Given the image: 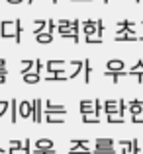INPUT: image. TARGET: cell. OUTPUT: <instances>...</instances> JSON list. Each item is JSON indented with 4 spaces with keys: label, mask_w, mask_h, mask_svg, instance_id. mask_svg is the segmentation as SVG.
<instances>
[{
    "label": "cell",
    "mask_w": 143,
    "mask_h": 154,
    "mask_svg": "<svg viewBox=\"0 0 143 154\" xmlns=\"http://www.w3.org/2000/svg\"><path fill=\"white\" fill-rule=\"evenodd\" d=\"M0 35L4 39L16 37V20L14 22H0Z\"/></svg>",
    "instance_id": "cell-1"
},
{
    "label": "cell",
    "mask_w": 143,
    "mask_h": 154,
    "mask_svg": "<svg viewBox=\"0 0 143 154\" xmlns=\"http://www.w3.org/2000/svg\"><path fill=\"white\" fill-rule=\"evenodd\" d=\"M31 119H34V123H41V115H43V100H34L31 102Z\"/></svg>",
    "instance_id": "cell-2"
},
{
    "label": "cell",
    "mask_w": 143,
    "mask_h": 154,
    "mask_svg": "<svg viewBox=\"0 0 143 154\" xmlns=\"http://www.w3.org/2000/svg\"><path fill=\"white\" fill-rule=\"evenodd\" d=\"M59 35L61 37H67V39H73L75 43H79V33L76 31H73V27L71 26H59Z\"/></svg>",
    "instance_id": "cell-3"
},
{
    "label": "cell",
    "mask_w": 143,
    "mask_h": 154,
    "mask_svg": "<svg viewBox=\"0 0 143 154\" xmlns=\"http://www.w3.org/2000/svg\"><path fill=\"white\" fill-rule=\"evenodd\" d=\"M80 26H83L84 37H92V35H96V22H94V20H86V22H80Z\"/></svg>",
    "instance_id": "cell-4"
},
{
    "label": "cell",
    "mask_w": 143,
    "mask_h": 154,
    "mask_svg": "<svg viewBox=\"0 0 143 154\" xmlns=\"http://www.w3.org/2000/svg\"><path fill=\"white\" fill-rule=\"evenodd\" d=\"M63 66H65V60L63 59H49L47 60V72L51 74V72H57V70H63Z\"/></svg>",
    "instance_id": "cell-5"
},
{
    "label": "cell",
    "mask_w": 143,
    "mask_h": 154,
    "mask_svg": "<svg viewBox=\"0 0 143 154\" xmlns=\"http://www.w3.org/2000/svg\"><path fill=\"white\" fill-rule=\"evenodd\" d=\"M31 102H18V115H22V117H31Z\"/></svg>",
    "instance_id": "cell-6"
},
{
    "label": "cell",
    "mask_w": 143,
    "mask_h": 154,
    "mask_svg": "<svg viewBox=\"0 0 143 154\" xmlns=\"http://www.w3.org/2000/svg\"><path fill=\"white\" fill-rule=\"evenodd\" d=\"M43 109L49 111V113H61V115H65V113H67L65 105H55L53 102H43Z\"/></svg>",
    "instance_id": "cell-7"
},
{
    "label": "cell",
    "mask_w": 143,
    "mask_h": 154,
    "mask_svg": "<svg viewBox=\"0 0 143 154\" xmlns=\"http://www.w3.org/2000/svg\"><path fill=\"white\" fill-rule=\"evenodd\" d=\"M124 66H125L124 59H110L106 63V70H124Z\"/></svg>",
    "instance_id": "cell-8"
},
{
    "label": "cell",
    "mask_w": 143,
    "mask_h": 154,
    "mask_svg": "<svg viewBox=\"0 0 143 154\" xmlns=\"http://www.w3.org/2000/svg\"><path fill=\"white\" fill-rule=\"evenodd\" d=\"M83 64H84V60H80V59H75V60H71V66H73V72L71 74H67L69 78H75L76 74H80V72H83Z\"/></svg>",
    "instance_id": "cell-9"
},
{
    "label": "cell",
    "mask_w": 143,
    "mask_h": 154,
    "mask_svg": "<svg viewBox=\"0 0 143 154\" xmlns=\"http://www.w3.org/2000/svg\"><path fill=\"white\" fill-rule=\"evenodd\" d=\"M128 109H129V115H139L143 109V102L141 100H133V102L128 103Z\"/></svg>",
    "instance_id": "cell-10"
},
{
    "label": "cell",
    "mask_w": 143,
    "mask_h": 154,
    "mask_svg": "<svg viewBox=\"0 0 143 154\" xmlns=\"http://www.w3.org/2000/svg\"><path fill=\"white\" fill-rule=\"evenodd\" d=\"M45 80L47 82H63V80H69V76L65 74V70H57V72H51Z\"/></svg>",
    "instance_id": "cell-11"
},
{
    "label": "cell",
    "mask_w": 143,
    "mask_h": 154,
    "mask_svg": "<svg viewBox=\"0 0 143 154\" xmlns=\"http://www.w3.org/2000/svg\"><path fill=\"white\" fill-rule=\"evenodd\" d=\"M24 76V82H26V84H37L39 82V80H41V76H39V72H26V74H22Z\"/></svg>",
    "instance_id": "cell-12"
},
{
    "label": "cell",
    "mask_w": 143,
    "mask_h": 154,
    "mask_svg": "<svg viewBox=\"0 0 143 154\" xmlns=\"http://www.w3.org/2000/svg\"><path fill=\"white\" fill-rule=\"evenodd\" d=\"M79 109H80V113H94V102H90V100H80Z\"/></svg>",
    "instance_id": "cell-13"
},
{
    "label": "cell",
    "mask_w": 143,
    "mask_h": 154,
    "mask_svg": "<svg viewBox=\"0 0 143 154\" xmlns=\"http://www.w3.org/2000/svg\"><path fill=\"white\" fill-rule=\"evenodd\" d=\"M104 76H108L114 84H118V80H120L122 76H128V72H125V70H106Z\"/></svg>",
    "instance_id": "cell-14"
},
{
    "label": "cell",
    "mask_w": 143,
    "mask_h": 154,
    "mask_svg": "<svg viewBox=\"0 0 143 154\" xmlns=\"http://www.w3.org/2000/svg\"><path fill=\"white\" fill-rule=\"evenodd\" d=\"M116 41H137V35L135 33H128V31H122V33L114 35Z\"/></svg>",
    "instance_id": "cell-15"
},
{
    "label": "cell",
    "mask_w": 143,
    "mask_h": 154,
    "mask_svg": "<svg viewBox=\"0 0 143 154\" xmlns=\"http://www.w3.org/2000/svg\"><path fill=\"white\" fill-rule=\"evenodd\" d=\"M102 109H104L106 113H118V102L116 100H106L104 105H102Z\"/></svg>",
    "instance_id": "cell-16"
},
{
    "label": "cell",
    "mask_w": 143,
    "mask_h": 154,
    "mask_svg": "<svg viewBox=\"0 0 143 154\" xmlns=\"http://www.w3.org/2000/svg\"><path fill=\"white\" fill-rule=\"evenodd\" d=\"M35 39H37V43H51L53 33H49V31H39V33H35Z\"/></svg>",
    "instance_id": "cell-17"
},
{
    "label": "cell",
    "mask_w": 143,
    "mask_h": 154,
    "mask_svg": "<svg viewBox=\"0 0 143 154\" xmlns=\"http://www.w3.org/2000/svg\"><path fill=\"white\" fill-rule=\"evenodd\" d=\"M90 72H92V66H90V59H84V64H83V74H84V82H90Z\"/></svg>",
    "instance_id": "cell-18"
},
{
    "label": "cell",
    "mask_w": 143,
    "mask_h": 154,
    "mask_svg": "<svg viewBox=\"0 0 143 154\" xmlns=\"http://www.w3.org/2000/svg\"><path fill=\"white\" fill-rule=\"evenodd\" d=\"M45 121H47V123H53V125H61V123H65V119H63V117H57L55 115V113H49V111H45Z\"/></svg>",
    "instance_id": "cell-19"
},
{
    "label": "cell",
    "mask_w": 143,
    "mask_h": 154,
    "mask_svg": "<svg viewBox=\"0 0 143 154\" xmlns=\"http://www.w3.org/2000/svg\"><path fill=\"white\" fill-rule=\"evenodd\" d=\"M83 123L84 125H92V123H100V117H96L94 113H83Z\"/></svg>",
    "instance_id": "cell-20"
},
{
    "label": "cell",
    "mask_w": 143,
    "mask_h": 154,
    "mask_svg": "<svg viewBox=\"0 0 143 154\" xmlns=\"http://www.w3.org/2000/svg\"><path fill=\"white\" fill-rule=\"evenodd\" d=\"M92 154H116V148L114 146H94Z\"/></svg>",
    "instance_id": "cell-21"
},
{
    "label": "cell",
    "mask_w": 143,
    "mask_h": 154,
    "mask_svg": "<svg viewBox=\"0 0 143 154\" xmlns=\"http://www.w3.org/2000/svg\"><path fill=\"white\" fill-rule=\"evenodd\" d=\"M94 146H114V139H108V137H100V139L94 140Z\"/></svg>",
    "instance_id": "cell-22"
},
{
    "label": "cell",
    "mask_w": 143,
    "mask_h": 154,
    "mask_svg": "<svg viewBox=\"0 0 143 154\" xmlns=\"http://www.w3.org/2000/svg\"><path fill=\"white\" fill-rule=\"evenodd\" d=\"M69 154H92V150L88 146H71Z\"/></svg>",
    "instance_id": "cell-23"
},
{
    "label": "cell",
    "mask_w": 143,
    "mask_h": 154,
    "mask_svg": "<svg viewBox=\"0 0 143 154\" xmlns=\"http://www.w3.org/2000/svg\"><path fill=\"white\" fill-rule=\"evenodd\" d=\"M39 146L49 148V146H55V144H53V140H51V139H37V140L34 143V148H39Z\"/></svg>",
    "instance_id": "cell-24"
},
{
    "label": "cell",
    "mask_w": 143,
    "mask_h": 154,
    "mask_svg": "<svg viewBox=\"0 0 143 154\" xmlns=\"http://www.w3.org/2000/svg\"><path fill=\"white\" fill-rule=\"evenodd\" d=\"M34 64H35V60H34V59H26V60H22V74L30 72L31 68H34Z\"/></svg>",
    "instance_id": "cell-25"
},
{
    "label": "cell",
    "mask_w": 143,
    "mask_h": 154,
    "mask_svg": "<svg viewBox=\"0 0 143 154\" xmlns=\"http://www.w3.org/2000/svg\"><path fill=\"white\" fill-rule=\"evenodd\" d=\"M106 117H108V123H124V115L120 113H106Z\"/></svg>",
    "instance_id": "cell-26"
},
{
    "label": "cell",
    "mask_w": 143,
    "mask_h": 154,
    "mask_svg": "<svg viewBox=\"0 0 143 154\" xmlns=\"http://www.w3.org/2000/svg\"><path fill=\"white\" fill-rule=\"evenodd\" d=\"M34 26H35V29H34V35H35V33H39V31H45L47 22H45V20H35Z\"/></svg>",
    "instance_id": "cell-27"
},
{
    "label": "cell",
    "mask_w": 143,
    "mask_h": 154,
    "mask_svg": "<svg viewBox=\"0 0 143 154\" xmlns=\"http://www.w3.org/2000/svg\"><path fill=\"white\" fill-rule=\"evenodd\" d=\"M22 20H16V43H22Z\"/></svg>",
    "instance_id": "cell-28"
},
{
    "label": "cell",
    "mask_w": 143,
    "mask_h": 154,
    "mask_svg": "<svg viewBox=\"0 0 143 154\" xmlns=\"http://www.w3.org/2000/svg\"><path fill=\"white\" fill-rule=\"evenodd\" d=\"M10 109H12V123H16V117H18V102L16 100L10 102Z\"/></svg>",
    "instance_id": "cell-29"
},
{
    "label": "cell",
    "mask_w": 143,
    "mask_h": 154,
    "mask_svg": "<svg viewBox=\"0 0 143 154\" xmlns=\"http://www.w3.org/2000/svg\"><path fill=\"white\" fill-rule=\"evenodd\" d=\"M55 146H49V148H43V146H39V148H35V152L34 154H55Z\"/></svg>",
    "instance_id": "cell-30"
},
{
    "label": "cell",
    "mask_w": 143,
    "mask_h": 154,
    "mask_svg": "<svg viewBox=\"0 0 143 154\" xmlns=\"http://www.w3.org/2000/svg\"><path fill=\"white\" fill-rule=\"evenodd\" d=\"M71 146H88V139H73Z\"/></svg>",
    "instance_id": "cell-31"
},
{
    "label": "cell",
    "mask_w": 143,
    "mask_h": 154,
    "mask_svg": "<svg viewBox=\"0 0 143 154\" xmlns=\"http://www.w3.org/2000/svg\"><path fill=\"white\" fill-rule=\"evenodd\" d=\"M22 148H24V154H31V140L30 139H24Z\"/></svg>",
    "instance_id": "cell-32"
},
{
    "label": "cell",
    "mask_w": 143,
    "mask_h": 154,
    "mask_svg": "<svg viewBox=\"0 0 143 154\" xmlns=\"http://www.w3.org/2000/svg\"><path fill=\"white\" fill-rule=\"evenodd\" d=\"M118 27H135V22H129V20H122V22H118Z\"/></svg>",
    "instance_id": "cell-33"
},
{
    "label": "cell",
    "mask_w": 143,
    "mask_h": 154,
    "mask_svg": "<svg viewBox=\"0 0 143 154\" xmlns=\"http://www.w3.org/2000/svg\"><path fill=\"white\" fill-rule=\"evenodd\" d=\"M100 113H102V102L100 100H94V115L100 117Z\"/></svg>",
    "instance_id": "cell-34"
},
{
    "label": "cell",
    "mask_w": 143,
    "mask_h": 154,
    "mask_svg": "<svg viewBox=\"0 0 143 154\" xmlns=\"http://www.w3.org/2000/svg\"><path fill=\"white\" fill-rule=\"evenodd\" d=\"M102 31H104V23H102V20H96V35L98 37H102Z\"/></svg>",
    "instance_id": "cell-35"
},
{
    "label": "cell",
    "mask_w": 143,
    "mask_h": 154,
    "mask_svg": "<svg viewBox=\"0 0 143 154\" xmlns=\"http://www.w3.org/2000/svg\"><path fill=\"white\" fill-rule=\"evenodd\" d=\"M132 154H139V143H137V139L132 140Z\"/></svg>",
    "instance_id": "cell-36"
},
{
    "label": "cell",
    "mask_w": 143,
    "mask_h": 154,
    "mask_svg": "<svg viewBox=\"0 0 143 154\" xmlns=\"http://www.w3.org/2000/svg\"><path fill=\"white\" fill-rule=\"evenodd\" d=\"M71 27H73V31H76V33H79V29H80V22H79V20H71Z\"/></svg>",
    "instance_id": "cell-37"
},
{
    "label": "cell",
    "mask_w": 143,
    "mask_h": 154,
    "mask_svg": "<svg viewBox=\"0 0 143 154\" xmlns=\"http://www.w3.org/2000/svg\"><path fill=\"white\" fill-rule=\"evenodd\" d=\"M8 107H10V103H8V102H0V117L6 113V109H8Z\"/></svg>",
    "instance_id": "cell-38"
},
{
    "label": "cell",
    "mask_w": 143,
    "mask_h": 154,
    "mask_svg": "<svg viewBox=\"0 0 143 154\" xmlns=\"http://www.w3.org/2000/svg\"><path fill=\"white\" fill-rule=\"evenodd\" d=\"M24 140H10V148H22Z\"/></svg>",
    "instance_id": "cell-39"
},
{
    "label": "cell",
    "mask_w": 143,
    "mask_h": 154,
    "mask_svg": "<svg viewBox=\"0 0 143 154\" xmlns=\"http://www.w3.org/2000/svg\"><path fill=\"white\" fill-rule=\"evenodd\" d=\"M6 154H24V148H10Z\"/></svg>",
    "instance_id": "cell-40"
},
{
    "label": "cell",
    "mask_w": 143,
    "mask_h": 154,
    "mask_svg": "<svg viewBox=\"0 0 143 154\" xmlns=\"http://www.w3.org/2000/svg\"><path fill=\"white\" fill-rule=\"evenodd\" d=\"M53 27H55V22L49 20V22H47V31H49V33H53Z\"/></svg>",
    "instance_id": "cell-41"
},
{
    "label": "cell",
    "mask_w": 143,
    "mask_h": 154,
    "mask_svg": "<svg viewBox=\"0 0 143 154\" xmlns=\"http://www.w3.org/2000/svg\"><path fill=\"white\" fill-rule=\"evenodd\" d=\"M137 68H143V60H141V59H139V60H137V63L132 66V70H137Z\"/></svg>",
    "instance_id": "cell-42"
},
{
    "label": "cell",
    "mask_w": 143,
    "mask_h": 154,
    "mask_svg": "<svg viewBox=\"0 0 143 154\" xmlns=\"http://www.w3.org/2000/svg\"><path fill=\"white\" fill-rule=\"evenodd\" d=\"M57 26H71V20H59Z\"/></svg>",
    "instance_id": "cell-43"
},
{
    "label": "cell",
    "mask_w": 143,
    "mask_h": 154,
    "mask_svg": "<svg viewBox=\"0 0 143 154\" xmlns=\"http://www.w3.org/2000/svg\"><path fill=\"white\" fill-rule=\"evenodd\" d=\"M0 74H4V76H6V74H8V70H6V66H0Z\"/></svg>",
    "instance_id": "cell-44"
},
{
    "label": "cell",
    "mask_w": 143,
    "mask_h": 154,
    "mask_svg": "<svg viewBox=\"0 0 143 154\" xmlns=\"http://www.w3.org/2000/svg\"><path fill=\"white\" fill-rule=\"evenodd\" d=\"M24 0H8V4H22Z\"/></svg>",
    "instance_id": "cell-45"
},
{
    "label": "cell",
    "mask_w": 143,
    "mask_h": 154,
    "mask_svg": "<svg viewBox=\"0 0 143 154\" xmlns=\"http://www.w3.org/2000/svg\"><path fill=\"white\" fill-rule=\"evenodd\" d=\"M4 82H6V76H4V74H0V84H4Z\"/></svg>",
    "instance_id": "cell-46"
},
{
    "label": "cell",
    "mask_w": 143,
    "mask_h": 154,
    "mask_svg": "<svg viewBox=\"0 0 143 154\" xmlns=\"http://www.w3.org/2000/svg\"><path fill=\"white\" fill-rule=\"evenodd\" d=\"M71 2H92V0H71Z\"/></svg>",
    "instance_id": "cell-47"
},
{
    "label": "cell",
    "mask_w": 143,
    "mask_h": 154,
    "mask_svg": "<svg viewBox=\"0 0 143 154\" xmlns=\"http://www.w3.org/2000/svg\"><path fill=\"white\" fill-rule=\"evenodd\" d=\"M0 66H6V60L4 59H0Z\"/></svg>",
    "instance_id": "cell-48"
},
{
    "label": "cell",
    "mask_w": 143,
    "mask_h": 154,
    "mask_svg": "<svg viewBox=\"0 0 143 154\" xmlns=\"http://www.w3.org/2000/svg\"><path fill=\"white\" fill-rule=\"evenodd\" d=\"M0 154H6V150H4V148H2V146H0Z\"/></svg>",
    "instance_id": "cell-49"
},
{
    "label": "cell",
    "mask_w": 143,
    "mask_h": 154,
    "mask_svg": "<svg viewBox=\"0 0 143 154\" xmlns=\"http://www.w3.org/2000/svg\"><path fill=\"white\" fill-rule=\"evenodd\" d=\"M26 2H28V4H34V0H26Z\"/></svg>",
    "instance_id": "cell-50"
},
{
    "label": "cell",
    "mask_w": 143,
    "mask_h": 154,
    "mask_svg": "<svg viewBox=\"0 0 143 154\" xmlns=\"http://www.w3.org/2000/svg\"><path fill=\"white\" fill-rule=\"evenodd\" d=\"M57 2H59V0H53V4H57Z\"/></svg>",
    "instance_id": "cell-51"
},
{
    "label": "cell",
    "mask_w": 143,
    "mask_h": 154,
    "mask_svg": "<svg viewBox=\"0 0 143 154\" xmlns=\"http://www.w3.org/2000/svg\"><path fill=\"white\" fill-rule=\"evenodd\" d=\"M104 2H108V0H104Z\"/></svg>",
    "instance_id": "cell-52"
},
{
    "label": "cell",
    "mask_w": 143,
    "mask_h": 154,
    "mask_svg": "<svg viewBox=\"0 0 143 154\" xmlns=\"http://www.w3.org/2000/svg\"><path fill=\"white\" fill-rule=\"evenodd\" d=\"M141 113H143V109H141Z\"/></svg>",
    "instance_id": "cell-53"
}]
</instances>
